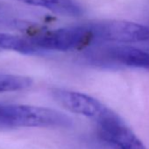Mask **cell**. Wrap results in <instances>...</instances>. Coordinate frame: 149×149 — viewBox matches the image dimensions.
<instances>
[{
  "mask_svg": "<svg viewBox=\"0 0 149 149\" xmlns=\"http://www.w3.org/2000/svg\"><path fill=\"white\" fill-rule=\"evenodd\" d=\"M72 119L54 109L0 104V128L19 127H68Z\"/></svg>",
  "mask_w": 149,
  "mask_h": 149,
  "instance_id": "6da1fadb",
  "label": "cell"
},
{
  "mask_svg": "<svg viewBox=\"0 0 149 149\" xmlns=\"http://www.w3.org/2000/svg\"><path fill=\"white\" fill-rule=\"evenodd\" d=\"M94 43L132 44L149 41V27L126 20L108 19L88 24Z\"/></svg>",
  "mask_w": 149,
  "mask_h": 149,
  "instance_id": "7a4b0ae2",
  "label": "cell"
},
{
  "mask_svg": "<svg viewBox=\"0 0 149 149\" xmlns=\"http://www.w3.org/2000/svg\"><path fill=\"white\" fill-rule=\"evenodd\" d=\"M33 45L42 53L69 51L93 44L88 24L58 28L30 37Z\"/></svg>",
  "mask_w": 149,
  "mask_h": 149,
  "instance_id": "3957f363",
  "label": "cell"
},
{
  "mask_svg": "<svg viewBox=\"0 0 149 149\" xmlns=\"http://www.w3.org/2000/svg\"><path fill=\"white\" fill-rule=\"evenodd\" d=\"M52 97L66 110L96 121L102 125L120 118L99 100L77 91L63 89H52Z\"/></svg>",
  "mask_w": 149,
  "mask_h": 149,
  "instance_id": "277c9868",
  "label": "cell"
},
{
  "mask_svg": "<svg viewBox=\"0 0 149 149\" xmlns=\"http://www.w3.org/2000/svg\"><path fill=\"white\" fill-rule=\"evenodd\" d=\"M95 62L104 65H120L149 70V50L127 44L106 45L89 53Z\"/></svg>",
  "mask_w": 149,
  "mask_h": 149,
  "instance_id": "5b68a950",
  "label": "cell"
},
{
  "mask_svg": "<svg viewBox=\"0 0 149 149\" xmlns=\"http://www.w3.org/2000/svg\"><path fill=\"white\" fill-rule=\"evenodd\" d=\"M99 135L112 149H146L121 118L98 125Z\"/></svg>",
  "mask_w": 149,
  "mask_h": 149,
  "instance_id": "8992f818",
  "label": "cell"
},
{
  "mask_svg": "<svg viewBox=\"0 0 149 149\" xmlns=\"http://www.w3.org/2000/svg\"><path fill=\"white\" fill-rule=\"evenodd\" d=\"M26 5L42 7L68 17H80L84 14L83 8L74 0H18Z\"/></svg>",
  "mask_w": 149,
  "mask_h": 149,
  "instance_id": "52a82bcc",
  "label": "cell"
},
{
  "mask_svg": "<svg viewBox=\"0 0 149 149\" xmlns=\"http://www.w3.org/2000/svg\"><path fill=\"white\" fill-rule=\"evenodd\" d=\"M0 50L14 51L26 55L41 54V52L33 45L30 38L4 33H0Z\"/></svg>",
  "mask_w": 149,
  "mask_h": 149,
  "instance_id": "ba28073f",
  "label": "cell"
},
{
  "mask_svg": "<svg viewBox=\"0 0 149 149\" xmlns=\"http://www.w3.org/2000/svg\"><path fill=\"white\" fill-rule=\"evenodd\" d=\"M33 80L25 76L11 74H0V93L13 92L28 89L32 86Z\"/></svg>",
  "mask_w": 149,
  "mask_h": 149,
  "instance_id": "9c48e42d",
  "label": "cell"
}]
</instances>
